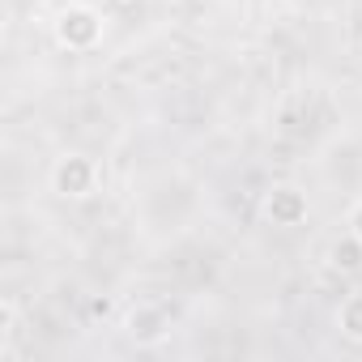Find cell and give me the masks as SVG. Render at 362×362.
Instances as JSON below:
<instances>
[{"label": "cell", "instance_id": "obj_7", "mask_svg": "<svg viewBox=\"0 0 362 362\" xmlns=\"http://www.w3.org/2000/svg\"><path fill=\"white\" fill-rule=\"evenodd\" d=\"M13 337H18V303H0V358H13Z\"/></svg>", "mask_w": 362, "mask_h": 362}, {"label": "cell", "instance_id": "obj_2", "mask_svg": "<svg viewBox=\"0 0 362 362\" xmlns=\"http://www.w3.org/2000/svg\"><path fill=\"white\" fill-rule=\"evenodd\" d=\"M52 188L60 197H69V201H81V197H90L98 188V166L86 153H64L52 166Z\"/></svg>", "mask_w": 362, "mask_h": 362}, {"label": "cell", "instance_id": "obj_4", "mask_svg": "<svg viewBox=\"0 0 362 362\" xmlns=\"http://www.w3.org/2000/svg\"><path fill=\"white\" fill-rule=\"evenodd\" d=\"M124 328H128V337L141 341V345H153V341L166 337V320H162V311H153V307H132L128 320H124Z\"/></svg>", "mask_w": 362, "mask_h": 362}, {"label": "cell", "instance_id": "obj_8", "mask_svg": "<svg viewBox=\"0 0 362 362\" xmlns=\"http://www.w3.org/2000/svg\"><path fill=\"white\" fill-rule=\"evenodd\" d=\"M345 230H349L354 239H362V201L349 205V214H345Z\"/></svg>", "mask_w": 362, "mask_h": 362}, {"label": "cell", "instance_id": "obj_6", "mask_svg": "<svg viewBox=\"0 0 362 362\" xmlns=\"http://www.w3.org/2000/svg\"><path fill=\"white\" fill-rule=\"evenodd\" d=\"M328 260H332L337 269H345V273L362 269V239H354V235L345 230V239H337V243L328 247Z\"/></svg>", "mask_w": 362, "mask_h": 362}, {"label": "cell", "instance_id": "obj_3", "mask_svg": "<svg viewBox=\"0 0 362 362\" xmlns=\"http://www.w3.org/2000/svg\"><path fill=\"white\" fill-rule=\"evenodd\" d=\"M260 209H264V218L273 226H298L307 218V197L294 184H277V188H269V197H264Z\"/></svg>", "mask_w": 362, "mask_h": 362}, {"label": "cell", "instance_id": "obj_5", "mask_svg": "<svg viewBox=\"0 0 362 362\" xmlns=\"http://www.w3.org/2000/svg\"><path fill=\"white\" fill-rule=\"evenodd\" d=\"M337 328H341V337H349V341L362 345V294H345V298H341V307H337Z\"/></svg>", "mask_w": 362, "mask_h": 362}, {"label": "cell", "instance_id": "obj_1", "mask_svg": "<svg viewBox=\"0 0 362 362\" xmlns=\"http://www.w3.org/2000/svg\"><path fill=\"white\" fill-rule=\"evenodd\" d=\"M52 35L64 52H90L98 39H103V13L94 5H64L52 22Z\"/></svg>", "mask_w": 362, "mask_h": 362}]
</instances>
